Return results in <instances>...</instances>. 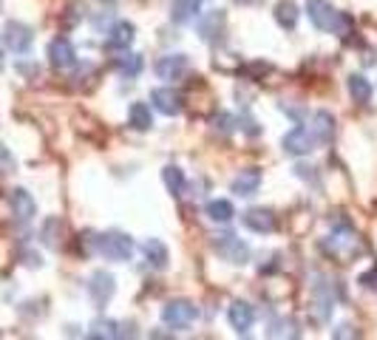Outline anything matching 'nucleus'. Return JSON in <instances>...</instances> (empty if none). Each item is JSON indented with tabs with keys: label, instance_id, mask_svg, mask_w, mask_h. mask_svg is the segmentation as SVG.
Wrapping results in <instances>:
<instances>
[{
	"label": "nucleus",
	"instance_id": "obj_1",
	"mask_svg": "<svg viewBox=\"0 0 377 340\" xmlns=\"http://www.w3.org/2000/svg\"><path fill=\"white\" fill-rule=\"evenodd\" d=\"M307 15H309L312 26L321 29V31H332V34H341V37H346L352 31V20L334 6H329V0H309Z\"/></svg>",
	"mask_w": 377,
	"mask_h": 340
},
{
	"label": "nucleus",
	"instance_id": "obj_2",
	"mask_svg": "<svg viewBox=\"0 0 377 340\" xmlns=\"http://www.w3.org/2000/svg\"><path fill=\"white\" fill-rule=\"evenodd\" d=\"M94 247H97V252L102 255V258H108V261H128L131 252H134L131 235H125L119 230H108V233L97 235L94 238Z\"/></svg>",
	"mask_w": 377,
	"mask_h": 340
},
{
	"label": "nucleus",
	"instance_id": "obj_3",
	"mask_svg": "<svg viewBox=\"0 0 377 340\" xmlns=\"http://www.w3.org/2000/svg\"><path fill=\"white\" fill-rule=\"evenodd\" d=\"M199 318V309L190 301H167L162 307V320L171 329H187Z\"/></svg>",
	"mask_w": 377,
	"mask_h": 340
},
{
	"label": "nucleus",
	"instance_id": "obj_4",
	"mask_svg": "<svg viewBox=\"0 0 377 340\" xmlns=\"http://www.w3.org/2000/svg\"><path fill=\"white\" fill-rule=\"evenodd\" d=\"M281 145H284V153H289V156H307L318 145V139L309 128H292L289 134H284Z\"/></svg>",
	"mask_w": 377,
	"mask_h": 340
},
{
	"label": "nucleus",
	"instance_id": "obj_5",
	"mask_svg": "<svg viewBox=\"0 0 377 340\" xmlns=\"http://www.w3.org/2000/svg\"><path fill=\"white\" fill-rule=\"evenodd\" d=\"M31 29L26 23H17V20H9L6 29H3V42H6V49H12L15 54H26L31 49Z\"/></svg>",
	"mask_w": 377,
	"mask_h": 340
},
{
	"label": "nucleus",
	"instance_id": "obj_6",
	"mask_svg": "<svg viewBox=\"0 0 377 340\" xmlns=\"http://www.w3.org/2000/svg\"><path fill=\"white\" fill-rule=\"evenodd\" d=\"M216 252L222 255L224 261H230V264H247L249 261V247L241 238H236V235H219Z\"/></svg>",
	"mask_w": 377,
	"mask_h": 340
},
{
	"label": "nucleus",
	"instance_id": "obj_7",
	"mask_svg": "<svg viewBox=\"0 0 377 340\" xmlns=\"http://www.w3.org/2000/svg\"><path fill=\"white\" fill-rule=\"evenodd\" d=\"M151 102H153V108H156L159 114H164V116H176V114H182V108H185L182 94L174 91V88H153V91H151Z\"/></svg>",
	"mask_w": 377,
	"mask_h": 340
},
{
	"label": "nucleus",
	"instance_id": "obj_8",
	"mask_svg": "<svg viewBox=\"0 0 377 340\" xmlns=\"http://www.w3.org/2000/svg\"><path fill=\"white\" fill-rule=\"evenodd\" d=\"M187 68H190V63H187L185 54H164V57H159V63H156L159 79H182V77L187 74Z\"/></svg>",
	"mask_w": 377,
	"mask_h": 340
},
{
	"label": "nucleus",
	"instance_id": "obj_9",
	"mask_svg": "<svg viewBox=\"0 0 377 340\" xmlns=\"http://www.w3.org/2000/svg\"><path fill=\"white\" fill-rule=\"evenodd\" d=\"M49 63H52L54 68H60V71H66V68H71V65L77 63L74 46H71L66 37H57V40L49 42Z\"/></svg>",
	"mask_w": 377,
	"mask_h": 340
},
{
	"label": "nucleus",
	"instance_id": "obj_10",
	"mask_svg": "<svg viewBox=\"0 0 377 340\" xmlns=\"http://www.w3.org/2000/svg\"><path fill=\"white\" fill-rule=\"evenodd\" d=\"M224 23H227V15H224L222 9H213V12L201 15V20H199V34H201V40H204V42H216V40L222 37V31H224Z\"/></svg>",
	"mask_w": 377,
	"mask_h": 340
},
{
	"label": "nucleus",
	"instance_id": "obj_11",
	"mask_svg": "<svg viewBox=\"0 0 377 340\" xmlns=\"http://www.w3.org/2000/svg\"><path fill=\"white\" fill-rule=\"evenodd\" d=\"M241 222H244L247 230H253V233H272V230H275V216H272V210H264V207L247 210L244 216H241Z\"/></svg>",
	"mask_w": 377,
	"mask_h": 340
},
{
	"label": "nucleus",
	"instance_id": "obj_12",
	"mask_svg": "<svg viewBox=\"0 0 377 340\" xmlns=\"http://www.w3.org/2000/svg\"><path fill=\"white\" fill-rule=\"evenodd\" d=\"M9 204H12L15 219H17V222H23V224H26V222H31V219H34V212H37V204H34L31 193H29V190H23V187L12 190Z\"/></svg>",
	"mask_w": 377,
	"mask_h": 340
},
{
	"label": "nucleus",
	"instance_id": "obj_13",
	"mask_svg": "<svg viewBox=\"0 0 377 340\" xmlns=\"http://www.w3.org/2000/svg\"><path fill=\"white\" fill-rule=\"evenodd\" d=\"M227 318H230V326L238 332V334H247L253 329V320H256V312L247 301H236L230 309H227Z\"/></svg>",
	"mask_w": 377,
	"mask_h": 340
},
{
	"label": "nucleus",
	"instance_id": "obj_14",
	"mask_svg": "<svg viewBox=\"0 0 377 340\" xmlns=\"http://www.w3.org/2000/svg\"><path fill=\"white\" fill-rule=\"evenodd\" d=\"M134 37H137L134 23H128V20H116V23L111 26L108 37H105V46H108V49H128L131 42H134Z\"/></svg>",
	"mask_w": 377,
	"mask_h": 340
},
{
	"label": "nucleus",
	"instance_id": "obj_15",
	"mask_svg": "<svg viewBox=\"0 0 377 340\" xmlns=\"http://www.w3.org/2000/svg\"><path fill=\"white\" fill-rule=\"evenodd\" d=\"M259 187H261V173H259L256 167L241 170V173L233 179V193L236 196H256Z\"/></svg>",
	"mask_w": 377,
	"mask_h": 340
},
{
	"label": "nucleus",
	"instance_id": "obj_16",
	"mask_svg": "<svg viewBox=\"0 0 377 340\" xmlns=\"http://www.w3.org/2000/svg\"><path fill=\"white\" fill-rule=\"evenodd\" d=\"M114 289H116L114 275H108V272H94L91 284H89V292H91V298H94L97 304H105L108 298L114 295Z\"/></svg>",
	"mask_w": 377,
	"mask_h": 340
},
{
	"label": "nucleus",
	"instance_id": "obj_17",
	"mask_svg": "<svg viewBox=\"0 0 377 340\" xmlns=\"http://www.w3.org/2000/svg\"><path fill=\"white\" fill-rule=\"evenodd\" d=\"M201 9V0H176L174 9H171V20L174 23H190L199 17Z\"/></svg>",
	"mask_w": 377,
	"mask_h": 340
},
{
	"label": "nucleus",
	"instance_id": "obj_18",
	"mask_svg": "<svg viewBox=\"0 0 377 340\" xmlns=\"http://www.w3.org/2000/svg\"><path fill=\"white\" fill-rule=\"evenodd\" d=\"M233 216H236V210H233V204H230L227 199H213V201H207V219H210V222L227 224V222H233Z\"/></svg>",
	"mask_w": 377,
	"mask_h": 340
},
{
	"label": "nucleus",
	"instance_id": "obj_19",
	"mask_svg": "<svg viewBox=\"0 0 377 340\" xmlns=\"http://www.w3.org/2000/svg\"><path fill=\"white\" fill-rule=\"evenodd\" d=\"M346 85H349V94H352V100H355V102H360V105H366V102L371 100V94H374L371 82H369L363 74H352Z\"/></svg>",
	"mask_w": 377,
	"mask_h": 340
},
{
	"label": "nucleus",
	"instance_id": "obj_20",
	"mask_svg": "<svg viewBox=\"0 0 377 340\" xmlns=\"http://www.w3.org/2000/svg\"><path fill=\"white\" fill-rule=\"evenodd\" d=\"M142 249H145V258H148L156 270H164V267H167V258H171V255H167V247H164L159 238H148Z\"/></svg>",
	"mask_w": 377,
	"mask_h": 340
},
{
	"label": "nucleus",
	"instance_id": "obj_21",
	"mask_svg": "<svg viewBox=\"0 0 377 340\" xmlns=\"http://www.w3.org/2000/svg\"><path fill=\"white\" fill-rule=\"evenodd\" d=\"M312 122H315V125L309 128V131L315 134V139H318V142H329L332 134H334V119H332V114H329V111H318Z\"/></svg>",
	"mask_w": 377,
	"mask_h": 340
},
{
	"label": "nucleus",
	"instance_id": "obj_22",
	"mask_svg": "<svg viewBox=\"0 0 377 340\" xmlns=\"http://www.w3.org/2000/svg\"><path fill=\"white\" fill-rule=\"evenodd\" d=\"M128 122H131V128H134V131H148V128L153 125L151 108H148L145 102H134V105L128 108Z\"/></svg>",
	"mask_w": 377,
	"mask_h": 340
},
{
	"label": "nucleus",
	"instance_id": "obj_23",
	"mask_svg": "<svg viewBox=\"0 0 377 340\" xmlns=\"http://www.w3.org/2000/svg\"><path fill=\"white\" fill-rule=\"evenodd\" d=\"M275 20L281 29H295L298 23V6L292 3V0H281V3L275 6Z\"/></svg>",
	"mask_w": 377,
	"mask_h": 340
},
{
	"label": "nucleus",
	"instance_id": "obj_24",
	"mask_svg": "<svg viewBox=\"0 0 377 340\" xmlns=\"http://www.w3.org/2000/svg\"><path fill=\"white\" fill-rule=\"evenodd\" d=\"M162 182H164V187L171 190L174 196H182V190H185V173H182V167L167 164V167L162 170Z\"/></svg>",
	"mask_w": 377,
	"mask_h": 340
},
{
	"label": "nucleus",
	"instance_id": "obj_25",
	"mask_svg": "<svg viewBox=\"0 0 377 340\" xmlns=\"http://www.w3.org/2000/svg\"><path fill=\"white\" fill-rule=\"evenodd\" d=\"M89 337H119V329L114 320H94Z\"/></svg>",
	"mask_w": 377,
	"mask_h": 340
},
{
	"label": "nucleus",
	"instance_id": "obj_26",
	"mask_svg": "<svg viewBox=\"0 0 377 340\" xmlns=\"http://www.w3.org/2000/svg\"><path fill=\"white\" fill-rule=\"evenodd\" d=\"M119 71H122V74H128V77H137V74L142 71V57H139V54L122 57V60H119Z\"/></svg>",
	"mask_w": 377,
	"mask_h": 340
},
{
	"label": "nucleus",
	"instance_id": "obj_27",
	"mask_svg": "<svg viewBox=\"0 0 377 340\" xmlns=\"http://www.w3.org/2000/svg\"><path fill=\"white\" fill-rule=\"evenodd\" d=\"M360 284H363L366 289L377 292V270H369V272H363V275H360Z\"/></svg>",
	"mask_w": 377,
	"mask_h": 340
},
{
	"label": "nucleus",
	"instance_id": "obj_28",
	"mask_svg": "<svg viewBox=\"0 0 377 340\" xmlns=\"http://www.w3.org/2000/svg\"><path fill=\"white\" fill-rule=\"evenodd\" d=\"M0 68H3V54H0Z\"/></svg>",
	"mask_w": 377,
	"mask_h": 340
},
{
	"label": "nucleus",
	"instance_id": "obj_29",
	"mask_svg": "<svg viewBox=\"0 0 377 340\" xmlns=\"http://www.w3.org/2000/svg\"><path fill=\"white\" fill-rule=\"evenodd\" d=\"M102 3H114V0H102Z\"/></svg>",
	"mask_w": 377,
	"mask_h": 340
},
{
	"label": "nucleus",
	"instance_id": "obj_30",
	"mask_svg": "<svg viewBox=\"0 0 377 340\" xmlns=\"http://www.w3.org/2000/svg\"><path fill=\"white\" fill-rule=\"evenodd\" d=\"M241 3H249V0H241Z\"/></svg>",
	"mask_w": 377,
	"mask_h": 340
}]
</instances>
